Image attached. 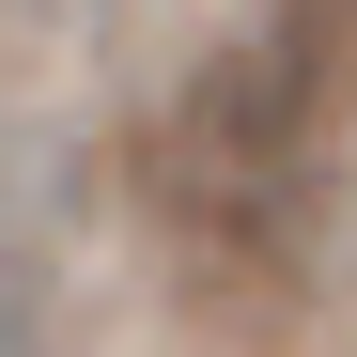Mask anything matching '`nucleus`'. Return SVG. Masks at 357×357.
Masks as SVG:
<instances>
[{"mask_svg":"<svg viewBox=\"0 0 357 357\" xmlns=\"http://www.w3.org/2000/svg\"><path fill=\"white\" fill-rule=\"evenodd\" d=\"M47 342H63V295H47V264L0 233V357H47Z\"/></svg>","mask_w":357,"mask_h":357,"instance_id":"obj_1","label":"nucleus"}]
</instances>
